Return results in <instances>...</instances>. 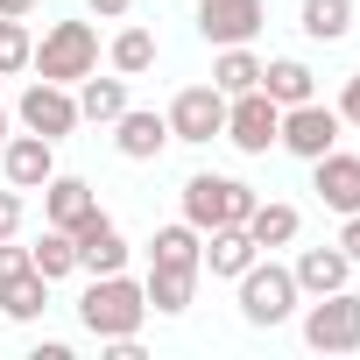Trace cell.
<instances>
[{
	"label": "cell",
	"mask_w": 360,
	"mask_h": 360,
	"mask_svg": "<svg viewBox=\"0 0 360 360\" xmlns=\"http://www.w3.org/2000/svg\"><path fill=\"white\" fill-rule=\"evenodd\" d=\"M141 318H148V297H141V283L127 276V269H113V276H92L85 283V297H78V325L106 346V339H134L141 332Z\"/></svg>",
	"instance_id": "1"
},
{
	"label": "cell",
	"mask_w": 360,
	"mask_h": 360,
	"mask_svg": "<svg viewBox=\"0 0 360 360\" xmlns=\"http://www.w3.org/2000/svg\"><path fill=\"white\" fill-rule=\"evenodd\" d=\"M29 71L50 78V85L92 78V71H99V36H92V22H50L43 43H36V57H29Z\"/></svg>",
	"instance_id": "2"
},
{
	"label": "cell",
	"mask_w": 360,
	"mask_h": 360,
	"mask_svg": "<svg viewBox=\"0 0 360 360\" xmlns=\"http://www.w3.org/2000/svg\"><path fill=\"white\" fill-rule=\"evenodd\" d=\"M248 212H255V191L240 184V176H219V169L184 176V219H191L198 233H212V226H248Z\"/></svg>",
	"instance_id": "3"
},
{
	"label": "cell",
	"mask_w": 360,
	"mask_h": 360,
	"mask_svg": "<svg viewBox=\"0 0 360 360\" xmlns=\"http://www.w3.org/2000/svg\"><path fill=\"white\" fill-rule=\"evenodd\" d=\"M233 283H240V318H248V325H283V318H297V297H304V290H297V276H290L283 262H262V255H255Z\"/></svg>",
	"instance_id": "4"
},
{
	"label": "cell",
	"mask_w": 360,
	"mask_h": 360,
	"mask_svg": "<svg viewBox=\"0 0 360 360\" xmlns=\"http://www.w3.org/2000/svg\"><path fill=\"white\" fill-rule=\"evenodd\" d=\"M304 346L311 353H353L360 346V297L353 290H325L304 311Z\"/></svg>",
	"instance_id": "5"
},
{
	"label": "cell",
	"mask_w": 360,
	"mask_h": 360,
	"mask_svg": "<svg viewBox=\"0 0 360 360\" xmlns=\"http://www.w3.org/2000/svg\"><path fill=\"white\" fill-rule=\"evenodd\" d=\"M276 134H283V106H276L262 85L240 92V99H226V141H233L240 155H269Z\"/></svg>",
	"instance_id": "6"
},
{
	"label": "cell",
	"mask_w": 360,
	"mask_h": 360,
	"mask_svg": "<svg viewBox=\"0 0 360 360\" xmlns=\"http://www.w3.org/2000/svg\"><path fill=\"white\" fill-rule=\"evenodd\" d=\"M162 120H169V141H219L226 134V92L219 85H184Z\"/></svg>",
	"instance_id": "7"
},
{
	"label": "cell",
	"mask_w": 360,
	"mask_h": 360,
	"mask_svg": "<svg viewBox=\"0 0 360 360\" xmlns=\"http://www.w3.org/2000/svg\"><path fill=\"white\" fill-rule=\"evenodd\" d=\"M339 127H346V120H339V106H318V99H304V106H283V134H276V141H283L290 155L318 162L325 148H339Z\"/></svg>",
	"instance_id": "8"
},
{
	"label": "cell",
	"mask_w": 360,
	"mask_h": 360,
	"mask_svg": "<svg viewBox=\"0 0 360 360\" xmlns=\"http://www.w3.org/2000/svg\"><path fill=\"white\" fill-rule=\"evenodd\" d=\"M15 113H22V127H29V134H43V141H64V134L78 127V92H71V85H50V78H36V85L22 92V106H15Z\"/></svg>",
	"instance_id": "9"
},
{
	"label": "cell",
	"mask_w": 360,
	"mask_h": 360,
	"mask_svg": "<svg viewBox=\"0 0 360 360\" xmlns=\"http://www.w3.org/2000/svg\"><path fill=\"white\" fill-rule=\"evenodd\" d=\"M262 22H269L262 0H198V36H205V43H219V50L255 43V36H262Z\"/></svg>",
	"instance_id": "10"
},
{
	"label": "cell",
	"mask_w": 360,
	"mask_h": 360,
	"mask_svg": "<svg viewBox=\"0 0 360 360\" xmlns=\"http://www.w3.org/2000/svg\"><path fill=\"white\" fill-rule=\"evenodd\" d=\"M0 169H8V184H15V191H43L50 176H57V141H43V134H8V148H0Z\"/></svg>",
	"instance_id": "11"
},
{
	"label": "cell",
	"mask_w": 360,
	"mask_h": 360,
	"mask_svg": "<svg viewBox=\"0 0 360 360\" xmlns=\"http://www.w3.org/2000/svg\"><path fill=\"white\" fill-rule=\"evenodd\" d=\"M311 191H318V205H332V212H360V155L325 148V155L311 162Z\"/></svg>",
	"instance_id": "12"
},
{
	"label": "cell",
	"mask_w": 360,
	"mask_h": 360,
	"mask_svg": "<svg viewBox=\"0 0 360 360\" xmlns=\"http://www.w3.org/2000/svg\"><path fill=\"white\" fill-rule=\"evenodd\" d=\"M71 248H78V269H85V276L127 269V240H120V226H113L106 212H92L85 226H71Z\"/></svg>",
	"instance_id": "13"
},
{
	"label": "cell",
	"mask_w": 360,
	"mask_h": 360,
	"mask_svg": "<svg viewBox=\"0 0 360 360\" xmlns=\"http://www.w3.org/2000/svg\"><path fill=\"white\" fill-rule=\"evenodd\" d=\"M92 212H99V191L85 184V176H50V184H43V219H50V226L71 233V226H85Z\"/></svg>",
	"instance_id": "14"
},
{
	"label": "cell",
	"mask_w": 360,
	"mask_h": 360,
	"mask_svg": "<svg viewBox=\"0 0 360 360\" xmlns=\"http://www.w3.org/2000/svg\"><path fill=\"white\" fill-rule=\"evenodd\" d=\"M113 148H120L127 162H155V155L169 148V120H162V113H134V106H127V113L113 120Z\"/></svg>",
	"instance_id": "15"
},
{
	"label": "cell",
	"mask_w": 360,
	"mask_h": 360,
	"mask_svg": "<svg viewBox=\"0 0 360 360\" xmlns=\"http://www.w3.org/2000/svg\"><path fill=\"white\" fill-rule=\"evenodd\" d=\"M290 276H297V290H304V297H325V290H346V276H353V262H346V248L332 240V248H304Z\"/></svg>",
	"instance_id": "16"
},
{
	"label": "cell",
	"mask_w": 360,
	"mask_h": 360,
	"mask_svg": "<svg viewBox=\"0 0 360 360\" xmlns=\"http://www.w3.org/2000/svg\"><path fill=\"white\" fill-rule=\"evenodd\" d=\"M205 262V233L191 219H176V226H155L148 240V269H198Z\"/></svg>",
	"instance_id": "17"
},
{
	"label": "cell",
	"mask_w": 360,
	"mask_h": 360,
	"mask_svg": "<svg viewBox=\"0 0 360 360\" xmlns=\"http://www.w3.org/2000/svg\"><path fill=\"white\" fill-rule=\"evenodd\" d=\"M120 113H127V78H120V71H113V78H99V71H92V78H78V120L113 127Z\"/></svg>",
	"instance_id": "18"
},
{
	"label": "cell",
	"mask_w": 360,
	"mask_h": 360,
	"mask_svg": "<svg viewBox=\"0 0 360 360\" xmlns=\"http://www.w3.org/2000/svg\"><path fill=\"white\" fill-rule=\"evenodd\" d=\"M255 255H262V248H255V233H248V226H212V233H205V262H198V269H212V276H240Z\"/></svg>",
	"instance_id": "19"
},
{
	"label": "cell",
	"mask_w": 360,
	"mask_h": 360,
	"mask_svg": "<svg viewBox=\"0 0 360 360\" xmlns=\"http://www.w3.org/2000/svg\"><path fill=\"white\" fill-rule=\"evenodd\" d=\"M191 290H198V269H148V283H141L148 311H162V318H184Z\"/></svg>",
	"instance_id": "20"
},
{
	"label": "cell",
	"mask_w": 360,
	"mask_h": 360,
	"mask_svg": "<svg viewBox=\"0 0 360 360\" xmlns=\"http://www.w3.org/2000/svg\"><path fill=\"white\" fill-rule=\"evenodd\" d=\"M0 311H8L15 325H36V318L50 311V276H36V269L8 276V283H0Z\"/></svg>",
	"instance_id": "21"
},
{
	"label": "cell",
	"mask_w": 360,
	"mask_h": 360,
	"mask_svg": "<svg viewBox=\"0 0 360 360\" xmlns=\"http://www.w3.org/2000/svg\"><path fill=\"white\" fill-rule=\"evenodd\" d=\"M262 92H269L276 106H304V99H318V78H311V64L276 57V64H262Z\"/></svg>",
	"instance_id": "22"
},
{
	"label": "cell",
	"mask_w": 360,
	"mask_h": 360,
	"mask_svg": "<svg viewBox=\"0 0 360 360\" xmlns=\"http://www.w3.org/2000/svg\"><path fill=\"white\" fill-rule=\"evenodd\" d=\"M297 29L311 43H346L353 36V0H304L297 8Z\"/></svg>",
	"instance_id": "23"
},
{
	"label": "cell",
	"mask_w": 360,
	"mask_h": 360,
	"mask_svg": "<svg viewBox=\"0 0 360 360\" xmlns=\"http://www.w3.org/2000/svg\"><path fill=\"white\" fill-rule=\"evenodd\" d=\"M297 205H283V198H255V212H248V233H255V248H290L297 240Z\"/></svg>",
	"instance_id": "24"
},
{
	"label": "cell",
	"mask_w": 360,
	"mask_h": 360,
	"mask_svg": "<svg viewBox=\"0 0 360 360\" xmlns=\"http://www.w3.org/2000/svg\"><path fill=\"white\" fill-rule=\"evenodd\" d=\"M212 85H219L226 99H240V92H255V85H262V57H255L248 43H233V50H219V64H212Z\"/></svg>",
	"instance_id": "25"
},
{
	"label": "cell",
	"mask_w": 360,
	"mask_h": 360,
	"mask_svg": "<svg viewBox=\"0 0 360 360\" xmlns=\"http://www.w3.org/2000/svg\"><path fill=\"white\" fill-rule=\"evenodd\" d=\"M29 262H36V276L64 283V276L78 269V248H71V233H64V226H43V240L29 248Z\"/></svg>",
	"instance_id": "26"
},
{
	"label": "cell",
	"mask_w": 360,
	"mask_h": 360,
	"mask_svg": "<svg viewBox=\"0 0 360 360\" xmlns=\"http://www.w3.org/2000/svg\"><path fill=\"white\" fill-rule=\"evenodd\" d=\"M106 57H113V71H120V78H141V71L155 64V36H148V29H120Z\"/></svg>",
	"instance_id": "27"
},
{
	"label": "cell",
	"mask_w": 360,
	"mask_h": 360,
	"mask_svg": "<svg viewBox=\"0 0 360 360\" xmlns=\"http://www.w3.org/2000/svg\"><path fill=\"white\" fill-rule=\"evenodd\" d=\"M29 57H36V36H29V22H15V15H0V78H15V71H29Z\"/></svg>",
	"instance_id": "28"
},
{
	"label": "cell",
	"mask_w": 360,
	"mask_h": 360,
	"mask_svg": "<svg viewBox=\"0 0 360 360\" xmlns=\"http://www.w3.org/2000/svg\"><path fill=\"white\" fill-rule=\"evenodd\" d=\"M22 233V191L8 184V191H0V240H15Z\"/></svg>",
	"instance_id": "29"
},
{
	"label": "cell",
	"mask_w": 360,
	"mask_h": 360,
	"mask_svg": "<svg viewBox=\"0 0 360 360\" xmlns=\"http://www.w3.org/2000/svg\"><path fill=\"white\" fill-rule=\"evenodd\" d=\"M339 120H346V127H360V71L339 85Z\"/></svg>",
	"instance_id": "30"
},
{
	"label": "cell",
	"mask_w": 360,
	"mask_h": 360,
	"mask_svg": "<svg viewBox=\"0 0 360 360\" xmlns=\"http://www.w3.org/2000/svg\"><path fill=\"white\" fill-rule=\"evenodd\" d=\"M22 269H36V262H29V248H15V240H0V283H8V276H22Z\"/></svg>",
	"instance_id": "31"
},
{
	"label": "cell",
	"mask_w": 360,
	"mask_h": 360,
	"mask_svg": "<svg viewBox=\"0 0 360 360\" xmlns=\"http://www.w3.org/2000/svg\"><path fill=\"white\" fill-rule=\"evenodd\" d=\"M339 248H346V262L360 269V212H346V226H339Z\"/></svg>",
	"instance_id": "32"
},
{
	"label": "cell",
	"mask_w": 360,
	"mask_h": 360,
	"mask_svg": "<svg viewBox=\"0 0 360 360\" xmlns=\"http://www.w3.org/2000/svg\"><path fill=\"white\" fill-rule=\"evenodd\" d=\"M85 8H92V15H106V22H120V15L134 8V0H85Z\"/></svg>",
	"instance_id": "33"
},
{
	"label": "cell",
	"mask_w": 360,
	"mask_h": 360,
	"mask_svg": "<svg viewBox=\"0 0 360 360\" xmlns=\"http://www.w3.org/2000/svg\"><path fill=\"white\" fill-rule=\"evenodd\" d=\"M0 15H15V22H29V15H36V0H0Z\"/></svg>",
	"instance_id": "34"
},
{
	"label": "cell",
	"mask_w": 360,
	"mask_h": 360,
	"mask_svg": "<svg viewBox=\"0 0 360 360\" xmlns=\"http://www.w3.org/2000/svg\"><path fill=\"white\" fill-rule=\"evenodd\" d=\"M0 148H8V106H0Z\"/></svg>",
	"instance_id": "35"
}]
</instances>
